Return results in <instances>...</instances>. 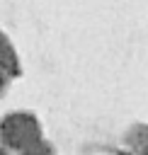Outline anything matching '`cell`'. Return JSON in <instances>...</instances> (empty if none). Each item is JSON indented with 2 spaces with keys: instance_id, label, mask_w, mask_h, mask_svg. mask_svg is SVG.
Masks as SVG:
<instances>
[{
  "instance_id": "cell-1",
  "label": "cell",
  "mask_w": 148,
  "mask_h": 155,
  "mask_svg": "<svg viewBox=\"0 0 148 155\" xmlns=\"http://www.w3.org/2000/svg\"><path fill=\"white\" fill-rule=\"evenodd\" d=\"M2 138L15 148H32L39 140V126L29 114H10L2 121Z\"/></svg>"
},
{
  "instance_id": "cell-4",
  "label": "cell",
  "mask_w": 148,
  "mask_h": 155,
  "mask_svg": "<svg viewBox=\"0 0 148 155\" xmlns=\"http://www.w3.org/2000/svg\"><path fill=\"white\" fill-rule=\"evenodd\" d=\"M143 155H148V148H146V153H143Z\"/></svg>"
},
{
  "instance_id": "cell-5",
  "label": "cell",
  "mask_w": 148,
  "mask_h": 155,
  "mask_svg": "<svg viewBox=\"0 0 148 155\" xmlns=\"http://www.w3.org/2000/svg\"><path fill=\"white\" fill-rule=\"evenodd\" d=\"M0 82H2V80H0Z\"/></svg>"
},
{
  "instance_id": "cell-3",
  "label": "cell",
  "mask_w": 148,
  "mask_h": 155,
  "mask_svg": "<svg viewBox=\"0 0 148 155\" xmlns=\"http://www.w3.org/2000/svg\"><path fill=\"white\" fill-rule=\"evenodd\" d=\"M24 155H46V150H44V148H39V145H32Z\"/></svg>"
},
{
  "instance_id": "cell-2",
  "label": "cell",
  "mask_w": 148,
  "mask_h": 155,
  "mask_svg": "<svg viewBox=\"0 0 148 155\" xmlns=\"http://www.w3.org/2000/svg\"><path fill=\"white\" fill-rule=\"evenodd\" d=\"M0 65H2L5 70H10V73L17 70V56H15L12 46L7 44V39H5L2 34H0Z\"/></svg>"
}]
</instances>
